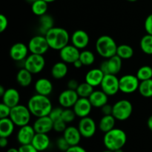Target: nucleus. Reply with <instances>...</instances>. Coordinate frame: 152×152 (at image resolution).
I'll return each mask as SVG.
<instances>
[{
    "label": "nucleus",
    "instance_id": "f257e3e1",
    "mask_svg": "<svg viewBox=\"0 0 152 152\" xmlns=\"http://www.w3.org/2000/svg\"><path fill=\"white\" fill-rule=\"evenodd\" d=\"M28 109L35 117H42L48 116L53 109V105L48 96L35 94L29 98L28 101Z\"/></svg>",
    "mask_w": 152,
    "mask_h": 152
},
{
    "label": "nucleus",
    "instance_id": "f03ea898",
    "mask_svg": "<svg viewBox=\"0 0 152 152\" xmlns=\"http://www.w3.org/2000/svg\"><path fill=\"white\" fill-rule=\"evenodd\" d=\"M45 36L50 49L56 51H60L68 45L70 40L69 33L60 27H53Z\"/></svg>",
    "mask_w": 152,
    "mask_h": 152
},
{
    "label": "nucleus",
    "instance_id": "7ed1b4c3",
    "mask_svg": "<svg viewBox=\"0 0 152 152\" xmlns=\"http://www.w3.org/2000/svg\"><path fill=\"white\" fill-rule=\"evenodd\" d=\"M127 142V135L123 130L115 128L105 133L103 137V144L106 149L112 151L123 148Z\"/></svg>",
    "mask_w": 152,
    "mask_h": 152
},
{
    "label": "nucleus",
    "instance_id": "20e7f679",
    "mask_svg": "<svg viewBox=\"0 0 152 152\" xmlns=\"http://www.w3.org/2000/svg\"><path fill=\"white\" fill-rule=\"evenodd\" d=\"M118 46L115 40L108 35H102L96 40V51L98 55L102 58L108 59L117 55Z\"/></svg>",
    "mask_w": 152,
    "mask_h": 152
},
{
    "label": "nucleus",
    "instance_id": "39448f33",
    "mask_svg": "<svg viewBox=\"0 0 152 152\" xmlns=\"http://www.w3.org/2000/svg\"><path fill=\"white\" fill-rule=\"evenodd\" d=\"M31 115L32 114L30 112L28 106L19 104L16 107H12L9 118L13 121L16 126L20 128V127L29 125Z\"/></svg>",
    "mask_w": 152,
    "mask_h": 152
},
{
    "label": "nucleus",
    "instance_id": "423d86ee",
    "mask_svg": "<svg viewBox=\"0 0 152 152\" xmlns=\"http://www.w3.org/2000/svg\"><path fill=\"white\" fill-rule=\"evenodd\" d=\"M133 112L132 102L127 99H121L113 105L112 116L118 121H126L130 118Z\"/></svg>",
    "mask_w": 152,
    "mask_h": 152
},
{
    "label": "nucleus",
    "instance_id": "0eeeda50",
    "mask_svg": "<svg viewBox=\"0 0 152 152\" xmlns=\"http://www.w3.org/2000/svg\"><path fill=\"white\" fill-rule=\"evenodd\" d=\"M24 68L34 74H39L41 72L45 66V60L43 55L30 54L26 59L23 61Z\"/></svg>",
    "mask_w": 152,
    "mask_h": 152
},
{
    "label": "nucleus",
    "instance_id": "6e6552de",
    "mask_svg": "<svg viewBox=\"0 0 152 152\" xmlns=\"http://www.w3.org/2000/svg\"><path fill=\"white\" fill-rule=\"evenodd\" d=\"M28 46L31 54L40 55H45L50 49L45 36L42 34L34 36L30 40Z\"/></svg>",
    "mask_w": 152,
    "mask_h": 152
},
{
    "label": "nucleus",
    "instance_id": "1a4fd4ad",
    "mask_svg": "<svg viewBox=\"0 0 152 152\" xmlns=\"http://www.w3.org/2000/svg\"><path fill=\"white\" fill-rule=\"evenodd\" d=\"M123 60L117 55L102 61L99 68L105 75H117L121 71Z\"/></svg>",
    "mask_w": 152,
    "mask_h": 152
},
{
    "label": "nucleus",
    "instance_id": "9d476101",
    "mask_svg": "<svg viewBox=\"0 0 152 152\" xmlns=\"http://www.w3.org/2000/svg\"><path fill=\"white\" fill-rule=\"evenodd\" d=\"M140 81L136 75H125L119 78L120 91L125 94H132L138 90Z\"/></svg>",
    "mask_w": 152,
    "mask_h": 152
},
{
    "label": "nucleus",
    "instance_id": "9b49d317",
    "mask_svg": "<svg viewBox=\"0 0 152 152\" xmlns=\"http://www.w3.org/2000/svg\"><path fill=\"white\" fill-rule=\"evenodd\" d=\"M100 86L108 96L115 95L120 91L119 78L114 75H105Z\"/></svg>",
    "mask_w": 152,
    "mask_h": 152
},
{
    "label": "nucleus",
    "instance_id": "f8f14e48",
    "mask_svg": "<svg viewBox=\"0 0 152 152\" xmlns=\"http://www.w3.org/2000/svg\"><path fill=\"white\" fill-rule=\"evenodd\" d=\"M77 128H78L82 137L84 138H91L96 134V122L92 118L89 117V116L80 119Z\"/></svg>",
    "mask_w": 152,
    "mask_h": 152
},
{
    "label": "nucleus",
    "instance_id": "ddd939ff",
    "mask_svg": "<svg viewBox=\"0 0 152 152\" xmlns=\"http://www.w3.org/2000/svg\"><path fill=\"white\" fill-rule=\"evenodd\" d=\"M79 98L77 91L67 89L59 94L58 101L62 108H73Z\"/></svg>",
    "mask_w": 152,
    "mask_h": 152
},
{
    "label": "nucleus",
    "instance_id": "4468645a",
    "mask_svg": "<svg viewBox=\"0 0 152 152\" xmlns=\"http://www.w3.org/2000/svg\"><path fill=\"white\" fill-rule=\"evenodd\" d=\"M80 49L71 45H67L59 51V58L61 61L65 63H74L76 61L80 59Z\"/></svg>",
    "mask_w": 152,
    "mask_h": 152
},
{
    "label": "nucleus",
    "instance_id": "2eb2a0df",
    "mask_svg": "<svg viewBox=\"0 0 152 152\" xmlns=\"http://www.w3.org/2000/svg\"><path fill=\"white\" fill-rule=\"evenodd\" d=\"M29 49L27 45L23 43H16L10 47L9 55L10 58L16 62L24 61L28 56Z\"/></svg>",
    "mask_w": 152,
    "mask_h": 152
},
{
    "label": "nucleus",
    "instance_id": "dca6fc26",
    "mask_svg": "<svg viewBox=\"0 0 152 152\" xmlns=\"http://www.w3.org/2000/svg\"><path fill=\"white\" fill-rule=\"evenodd\" d=\"M35 134L36 131L33 125H27L19 128L16 134V139L21 145L31 144Z\"/></svg>",
    "mask_w": 152,
    "mask_h": 152
},
{
    "label": "nucleus",
    "instance_id": "f3484780",
    "mask_svg": "<svg viewBox=\"0 0 152 152\" xmlns=\"http://www.w3.org/2000/svg\"><path fill=\"white\" fill-rule=\"evenodd\" d=\"M36 133L38 134H46L53 130V121L49 116L37 118L33 125Z\"/></svg>",
    "mask_w": 152,
    "mask_h": 152
},
{
    "label": "nucleus",
    "instance_id": "a211bd4d",
    "mask_svg": "<svg viewBox=\"0 0 152 152\" xmlns=\"http://www.w3.org/2000/svg\"><path fill=\"white\" fill-rule=\"evenodd\" d=\"M92 105L87 98H79L76 104L73 107L74 113L77 117L84 118L88 116L92 110Z\"/></svg>",
    "mask_w": 152,
    "mask_h": 152
},
{
    "label": "nucleus",
    "instance_id": "6ab92c4d",
    "mask_svg": "<svg viewBox=\"0 0 152 152\" xmlns=\"http://www.w3.org/2000/svg\"><path fill=\"white\" fill-rule=\"evenodd\" d=\"M71 44L78 49H85L89 44L90 37L88 33L83 30L79 29L74 31L71 37Z\"/></svg>",
    "mask_w": 152,
    "mask_h": 152
},
{
    "label": "nucleus",
    "instance_id": "aec40b11",
    "mask_svg": "<svg viewBox=\"0 0 152 152\" xmlns=\"http://www.w3.org/2000/svg\"><path fill=\"white\" fill-rule=\"evenodd\" d=\"M104 76H105V74L99 68L91 69L86 73L85 81L93 87H96V86H100Z\"/></svg>",
    "mask_w": 152,
    "mask_h": 152
},
{
    "label": "nucleus",
    "instance_id": "412c9836",
    "mask_svg": "<svg viewBox=\"0 0 152 152\" xmlns=\"http://www.w3.org/2000/svg\"><path fill=\"white\" fill-rule=\"evenodd\" d=\"M34 89H35L37 94L48 96L53 92V86L52 82L49 79L45 78V77H41L35 82Z\"/></svg>",
    "mask_w": 152,
    "mask_h": 152
},
{
    "label": "nucleus",
    "instance_id": "4be33fe9",
    "mask_svg": "<svg viewBox=\"0 0 152 152\" xmlns=\"http://www.w3.org/2000/svg\"><path fill=\"white\" fill-rule=\"evenodd\" d=\"M1 98H2V103L12 108L19 104L20 94L19 91L15 88H8L6 89L4 94L1 96Z\"/></svg>",
    "mask_w": 152,
    "mask_h": 152
},
{
    "label": "nucleus",
    "instance_id": "5701e85b",
    "mask_svg": "<svg viewBox=\"0 0 152 152\" xmlns=\"http://www.w3.org/2000/svg\"><path fill=\"white\" fill-rule=\"evenodd\" d=\"M63 137L70 145L74 146L80 144L82 135L78 128L74 126H68L63 132Z\"/></svg>",
    "mask_w": 152,
    "mask_h": 152
},
{
    "label": "nucleus",
    "instance_id": "b1692460",
    "mask_svg": "<svg viewBox=\"0 0 152 152\" xmlns=\"http://www.w3.org/2000/svg\"><path fill=\"white\" fill-rule=\"evenodd\" d=\"M31 145L39 152L47 150L50 145V139L48 135L46 134H38L36 133Z\"/></svg>",
    "mask_w": 152,
    "mask_h": 152
},
{
    "label": "nucleus",
    "instance_id": "393cba45",
    "mask_svg": "<svg viewBox=\"0 0 152 152\" xmlns=\"http://www.w3.org/2000/svg\"><path fill=\"white\" fill-rule=\"evenodd\" d=\"M92 107L96 108H101L108 104V96L101 89V90H94L88 98Z\"/></svg>",
    "mask_w": 152,
    "mask_h": 152
},
{
    "label": "nucleus",
    "instance_id": "a878e982",
    "mask_svg": "<svg viewBox=\"0 0 152 152\" xmlns=\"http://www.w3.org/2000/svg\"><path fill=\"white\" fill-rule=\"evenodd\" d=\"M54 27V19L50 14L42 15L39 18L38 31L39 34L45 35L51 28Z\"/></svg>",
    "mask_w": 152,
    "mask_h": 152
},
{
    "label": "nucleus",
    "instance_id": "bb28decb",
    "mask_svg": "<svg viewBox=\"0 0 152 152\" xmlns=\"http://www.w3.org/2000/svg\"><path fill=\"white\" fill-rule=\"evenodd\" d=\"M68 67L67 63L61 61L53 64L50 70V74L53 78L59 80L64 78L68 74Z\"/></svg>",
    "mask_w": 152,
    "mask_h": 152
},
{
    "label": "nucleus",
    "instance_id": "cd10ccee",
    "mask_svg": "<svg viewBox=\"0 0 152 152\" xmlns=\"http://www.w3.org/2000/svg\"><path fill=\"white\" fill-rule=\"evenodd\" d=\"M15 126V124L10 118L0 119V137L8 138L10 137L14 131Z\"/></svg>",
    "mask_w": 152,
    "mask_h": 152
},
{
    "label": "nucleus",
    "instance_id": "c85d7f7f",
    "mask_svg": "<svg viewBox=\"0 0 152 152\" xmlns=\"http://www.w3.org/2000/svg\"><path fill=\"white\" fill-rule=\"evenodd\" d=\"M33 74L25 68H22L18 71L16 78L17 83L22 87L28 86L33 80Z\"/></svg>",
    "mask_w": 152,
    "mask_h": 152
},
{
    "label": "nucleus",
    "instance_id": "c756f323",
    "mask_svg": "<svg viewBox=\"0 0 152 152\" xmlns=\"http://www.w3.org/2000/svg\"><path fill=\"white\" fill-rule=\"evenodd\" d=\"M116 119L112 115H105L102 116L99 120V129L105 134L111 130L114 129Z\"/></svg>",
    "mask_w": 152,
    "mask_h": 152
},
{
    "label": "nucleus",
    "instance_id": "7c9ffc66",
    "mask_svg": "<svg viewBox=\"0 0 152 152\" xmlns=\"http://www.w3.org/2000/svg\"><path fill=\"white\" fill-rule=\"evenodd\" d=\"M48 9V3L44 0H37V1L31 4V10L33 13L39 17L47 13Z\"/></svg>",
    "mask_w": 152,
    "mask_h": 152
},
{
    "label": "nucleus",
    "instance_id": "2f4dec72",
    "mask_svg": "<svg viewBox=\"0 0 152 152\" xmlns=\"http://www.w3.org/2000/svg\"><path fill=\"white\" fill-rule=\"evenodd\" d=\"M117 55L122 60H129L134 55V49L131 46L127 44H121L118 46Z\"/></svg>",
    "mask_w": 152,
    "mask_h": 152
},
{
    "label": "nucleus",
    "instance_id": "473e14b6",
    "mask_svg": "<svg viewBox=\"0 0 152 152\" xmlns=\"http://www.w3.org/2000/svg\"><path fill=\"white\" fill-rule=\"evenodd\" d=\"M138 92L142 97L151 98L152 97V78L149 80L140 81Z\"/></svg>",
    "mask_w": 152,
    "mask_h": 152
},
{
    "label": "nucleus",
    "instance_id": "72a5a7b5",
    "mask_svg": "<svg viewBox=\"0 0 152 152\" xmlns=\"http://www.w3.org/2000/svg\"><path fill=\"white\" fill-rule=\"evenodd\" d=\"M140 46L143 53L148 55H152V35L145 34L141 38Z\"/></svg>",
    "mask_w": 152,
    "mask_h": 152
},
{
    "label": "nucleus",
    "instance_id": "f704fd0d",
    "mask_svg": "<svg viewBox=\"0 0 152 152\" xmlns=\"http://www.w3.org/2000/svg\"><path fill=\"white\" fill-rule=\"evenodd\" d=\"M94 87H93V86H91L90 84H88V83L85 81L83 83H80L76 91H77L80 98H88L89 96L92 94V92L94 91Z\"/></svg>",
    "mask_w": 152,
    "mask_h": 152
},
{
    "label": "nucleus",
    "instance_id": "c9c22d12",
    "mask_svg": "<svg viewBox=\"0 0 152 152\" xmlns=\"http://www.w3.org/2000/svg\"><path fill=\"white\" fill-rule=\"evenodd\" d=\"M136 76L140 81L149 80L152 78V67L150 66H142L137 72Z\"/></svg>",
    "mask_w": 152,
    "mask_h": 152
},
{
    "label": "nucleus",
    "instance_id": "e433bc0d",
    "mask_svg": "<svg viewBox=\"0 0 152 152\" xmlns=\"http://www.w3.org/2000/svg\"><path fill=\"white\" fill-rule=\"evenodd\" d=\"M80 60L83 63V66H89L95 62V55L91 51L83 50L80 52Z\"/></svg>",
    "mask_w": 152,
    "mask_h": 152
},
{
    "label": "nucleus",
    "instance_id": "4c0bfd02",
    "mask_svg": "<svg viewBox=\"0 0 152 152\" xmlns=\"http://www.w3.org/2000/svg\"><path fill=\"white\" fill-rule=\"evenodd\" d=\"M77 117V115L74 113V110L72 108H64L63 111H62V117L61 119L64 121L65 122L68 123H71V122H74V119Z\"/></svg>",
    "mask_w": 152,
    "mask_h": 152
},
{
    "label": "nucleus",
    "instance_id": "58836bf2",
    "mask_svg": "<svg viewBox=\"0 0 152 152\" xmlns=\"http://www.w3.org/2000/svg\"><path fill=\"white\" fill-rule=\"evenodd\" d=\"M56 145L59 150H60L61 151L63 152L66 151L71 147V145L68 144V142H67V140L64 138L63 136L61 137H59V138L56 139Z\"/></svg>",
    "mask_w": 152,
    "mask_h": 152
},
{
    "label": "nucleus",
    "instance_id": "ea45409f",
    "mask_svg": "<svg viewBox=\"0 0 152 152\" xmlns=\"http://www.w3.org/2000/svg\"><path fill=\"white\" fill-rule=\"evenodd\" d=\"M67 123L62 119L53 122V131L57 133H63L67 128Z\"/></svg>",
    "mask_w": 152,
    "mask_h": 152
},
{
    "label": "nucleus",
    "instance_id": "a19ab883",
    "mask_svg": "<svg viewBox=\"0 0 152 152\" xmlns=\"http://www.w3.org/2000/svg\"><path fill=\"white\" fill-rule=\"evenodd\" d=\"M63 109L62 107H53L52 110L50 111V114L48 115L49 117L55 122V121L58 120V119H60L62 117V111H63Z\"/></svg>",
    "mask_w": 152,
    "mask_h": 152
},
{
    "label": "nucleus",
    "instance_id": "79ce46f5",
    "mask_svg": "<svg viewBox=\"0 0 152 152\" xmlns=\"http://www.w3.org/2000/svg\"><path fill=\"white\" fill-rule=\"evenodd\" d=\"M11 111V107L1 102L0 104V119L9 118Z\"/></svg>",
    "mask_w": 152,
    "mask_h": 152
},
{
    "label": "nucleus",
    "instance_id": "37998d69",
    "mask_svg": "<svg viewBox=\"0 0 152 152\" xmlns=\"http://www.w3.org/2000/svg\"><path fill=\"white\" fill-rule=\"evenodd\" d=\"M144 28L148 34L152 35V13L148 15L144 22Z\"/></svg>",
    "mask_w": 152,
    "mask_h": 152
},
{
    "label": "nucleus",
    "instance_id": "c03bdc74",
    "mask_svg": "<svg viewBox=\"0 0 152 152\" xmlns=\"http://www.w3.org/2000/svg\"><path fill=\"white\" fill-rule=\"evenodd\" d=\"M8 25V20L4 14L0 15V32L2 33L7 29Z\"/></svg>",
    "mask_w": 152,
    "mask_h": 152
},
{
    "label": "nucleus",
    "instance_id": "a18cd8bd",
    "mask_svg": "<svg viewBox=\"0 0 152 152\" xmlns=\"http://www.w3.org/2000/svg\"><path fill=\"white\" fill-rule=\"evenodd\" d=\"M19 152H39L31 144L22 145L19 148Z\"/></svg>",
    "mask_w": 152,
    "mask_h": 152
},
{
    "label": "nucleus",
    "instance_id": "49530a36",
    "mask_svg": "<svg viewBox=\"0 0 152 152\" xmlns=\"http://www.w3.org/2000/svg\"><path fill=\"white\" fill-rule=\"evenodd\" d=\"M79 85H80V83H79L78 80L73 78L68 80V83H67V87H68V89H73V90H77Z\"/></svg>",
    "mask_w": 152,
    "mask_h": 152
},
{
    "label": "nucleus",
    "instance_id": "de8ad7c7",
    "mask_svg": "<svg viewBox=\"0 0 152 152\" xmlns=\"http://www.w3.org/2000/svg\"><path fill=\"white\" fill-rule=\"evenodd\" d=\"M101 110H102V113L103 114V116H105V115H112L113 105L109 104H106L103 107H101Z\"/></svg>",
    "mask_w": 152,
    "mask_h": 152
},
{
    "label": "nucleus",
    "instance_id": "09e8293b",
    "mask_svg": "<svg viewBox=\"0 0 152 152\" xmlns=\"http://www.w3.org/2000/svg\"><path fill=\"white\" fill-rule=\"evenodd\" d=\"M65 152H87L86 149L84 148H83L82 146L78 145H74V146H71L68 150Z\"/></svg>",
    "mask_w": 152,
    "mask_h": 152
},
{
    "label": "nucleus",
    "instance_id": "8fccbe9b",
    "mask_svg": "<svg viewBox=\"0 0 152 152\" xmlns=\"http://www.w3.org/2000/svg\"><path fill=\"white\" fill-rule=\"evenodd\" d=\"M8 145V139L6 137H0V145L1 148L7 147Z\"/></svg>",
    "mask_w": 152,
    "mask_h": 152
},
{
    "label": "nucleus",
    "instance_id": "3c124183",
    "mask_svg": "<svg viewBox=\"0 0 152 152\" xmlns=\"http://www.w3.org/2000/svg\"><path fill=\"white\" fill-rule=\"evenodd\" d=\"M73 65H74V66L75 67L76 69H80L81 67L83 66V63L81 62V61H80V59H78L77 61H76L75 62L73 63Z\"/></svg>",
    "mask_w": 152,
    "mask_h": 152
},
{
    "label": "nucleus",
    "instance_id": "603ef678",
    "mask_svg": "<svg viewBox=\"0 0 152 152\" xmlns=\"http://www.w3.org/2000/svg\"><path fill=\"white\" fill-rule=\"evenodd\" d=\"M147 125H148V128H149L150 131L152 132V115L149 116V118L147 120Z\"/></svg>",
    "mask_w": 152,
    "mask_h": 152
},
{
    "label": "nucleus",
    "instance_id": "864d4df0",
    "mask_svg": "<svg viewBox=\"0 0 152 152\" xmlns=\"http://www.w3.org/2000/svg\"><path fill=\"white\" fill-rule=\"evenodd\" d=\"M7 152H19V148H10L7 149Z\"/></svg>",
    "mask_w": 152,
    "mask_h": 152
},
{
    "label": "nucleus",
    "instance_id": "5fc2aeb1",
    "mask_svg": "<svg viewBox=\"0 0 152 152\" xmlns=\"http://www.w3.org/2000/svg\"><path fill=\"white\" fill-rule=\"evenodd\" d=\"M6 89H4V87L3 86H0V96H2L4 94V92H5Z\"/></svg>",
    "mask_w": 152,
    "mask_h": 152
},
{
    "label": "nucleus",
    "instance_id": "6e6d98bb",
    "mask_svg": "<svg viewBox=\"0 0 152 152\" xmlns=\"http://www.w3.org/2000/svg\"><path fill=\"white\" fill-rule=\"evenodd\" d=\"M25 1H26L27 2H28V3H31V4H33V3H34V2L37 1V0H25Z\"/></svg>",
    "mask_w": 152,
    "mask_h": 152
},
{
    "label": "nucleus",
    "instance_id": "4d7b16f0",
    "mask_svg": "<svg viewBox=\"0 0 152 152\" xmlns=\"http://www.w3.org/2000/svg\"><path fill=\"white\" fill-rule=\"evenodd\" d=\"M45 1H46L47 3H51V2H53V1H55L56 0H44Z\"/></svg>",
    "mask_w": 152,
    "mask_h": 152
},
{
    "label": "nucleus",
    "instance_id": "13d9d810",
    "mask_svg": "<svg viewBox=\"0 0 152 152\" xmlns=\"http://www.w3.org/2000/svg\"><path fill=\"white\" fill-rule=\"evenodd\" d=\"M114 152H124V151H123V148H120V149H117V150L114 151Z\"/></svg>",
    "mask_w": 152,
    "mask_h": 152
},
{
    "label": "nucleus",
    "instance_id": "bf43d9fd",
    "mask_svg": "<svg viewBox=\"0 0 152 152\" xmlns=\"http://www.w3.org/2000/svg\"><path fill=\"white\" fill-rule=\"evenodd\" d=\"M102 152H114V151H111V150H108V149H106V150L103 151Z\"/></svg>",
    "mask_w": 152,
    "mask_h": 152
},
{
    "label": "nucleus",
    "instance_id": "052dcab7",
    "mask_svg": "<svg viewBox=\"0 0 152 152\" xmlns=\"http://www.w3.org/2000/svg\"><path fill=\"white\" fill-rule=\"evenodd\" d=\"M127 1H131V2H134V1H137V0H127Z\"/></svg>",
    "mask_w": 152,
    "mask_h": 152
}]
</instances>
